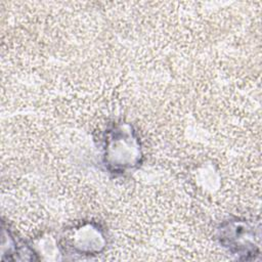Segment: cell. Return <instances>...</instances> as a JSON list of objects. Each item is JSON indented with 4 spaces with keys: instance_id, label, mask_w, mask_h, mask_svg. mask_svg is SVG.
Returning <instances> with one entry per match:
<instances>
[{
    "instance_id": "obj_1",
    "label": "cell",
    "mask_w": 262,
    "mask_h": 262,
    "mask_svg": "<svg viewBox=\"0 0 262 262\" xmlns=\"http://www.w3.org/2000/svg\"><path fill=\"white\" fill-rule=\"evenodd\" d=\"M143 158L140 138L126 122L111 123L101 136V161L105 170L124 175L140 166Z\"/></svg>"
},
{
    "instance_id": "obj_2",
    "label": "cell",
    "mask_w": 262,
    "mask_h": 262,
    "mask_svg": "<svg viewBox=\"0 0 262 262\" xmlns=\"http://www.w3.org/2000/svg\"><path fill=\"white\" fill-rule=\"evenodd\" d=\"M217 238L223 248L239 259H253L259 254V232L247 219H228L217 229Z\"/></svg>"
},
{
    "instance_id": "obj_3",
    "label": "cell",
    "mask_w": 262,
    "mask_h": 262,
    "mask_svg": "<svg viewBox=\"0 0 262 262\" xmlns=\"http://www.w3.org/2000/svg\"><path fill=\"white\" fill-rule=\"evenodd\" d=\"M63 242L67 249L83 256L97 255L106 245L104 230L95 222H84L69 229Z\"/></svg>"
},
{
    "instance_id": "obj_4",
    "label": "cell",
    "mask_w": 262,
    "mask_h": 262,
    "mask_svg": "<svg viewBox=\"0 0 262 262\" xmlns=\"http://www.w3.org/2000/svg\"><path fill=\"white\" fill-rule=\"evenodd\" d=\"M33 248L18 238L8 227L3 225L2 259L3 260H36Z\"/></svg>"
}]
</instances>
